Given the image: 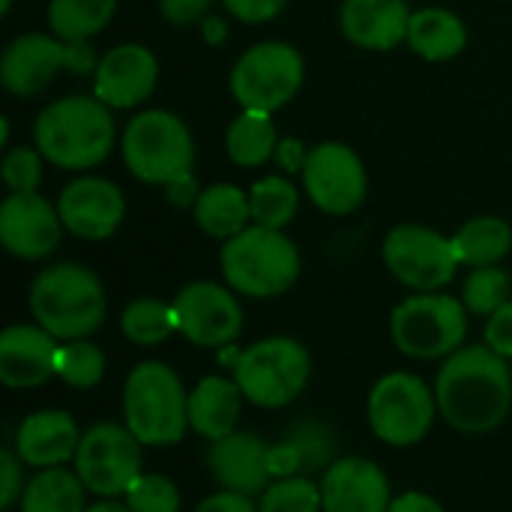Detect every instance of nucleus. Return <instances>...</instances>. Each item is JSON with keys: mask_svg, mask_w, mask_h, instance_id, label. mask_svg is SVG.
I'll return each instance as SVG.
<instances>
[{"mask_svg": "<svg viewBox=\"0 0 512 512\" xmlns=\"http://www.w3.org/2000/svg\"><path fill=\"white\" fill-rule=\"evenodd\" d=\"M435 399L441 417L468 435L498 429L512 405V378L507 357L489 345L459 348L438 372Z\"/></svg>", "mask_w": 512, "mask_h": 512, "instance_id": "f257e3e1", "label": "nucleus"}, {"mask_svg": "<svg viewBox=\"0 0 512 512\" xmlns=\"http://www.w3.org/2000/svg\"><path fill=\"white\" fill-rule=\"evenodd\" d=\"M111 108L96 96H66L51 102L33 126L36 150L57 168L81 171L102 162L114 147Z\"/></svg>", "mask_w": 512, "mask_h": 512, "instance_id": "f03ea898", "label": "nucleus"}, {"mask_svg": "<svg viewBox=\"0 0 512 512\" xmlns=\"http://www.w3.org/2000/svg\"><path fill=\"white\" fill-rule=\"evenodd\" d=\"M105 309L102 282L81 264H54L30 285V312L36 324L63 342L96 333L105 321Z\"/></svg>", "mask_w": 512, "mask_h": 512, "instance_id": "7ed1b4c3", "label": "nucleus"}, {"mask_svg": "<svg viewBox=\"0 0 512 512\" xmlns=\"http://www.w3.org/2000/svg\"><path fill=\"white\" fill-rule=\"evenodd\" d=\"M123 417L144 447L180 444L189 429V393L177 372L159 360L138 363L123 384Z\"/></svg>", "mask_w": 512, "mask_h": 512, "instance_id": "20e7f679", "label": "nucleus"}, {"mask_svg": "<svg viewBox=\"0 0 512 512\" xmlns=\"http://www.w3.org/2000/svg\"><path fill=\"white\" fill-rule=\"evenodd\" d=\"M219 261L225 282L255 300L285 294L300 276L297 246L282 231L264 225H252L225 240Z\"/></svg>", "mask_w": 512, "mask_h": 512, "instance_id": "39448f33", "label": "nucleus"}, {"mask_svg": "<svg viewBox=\"0 0 512 512\" xmlns=\"http://www.w3.org/2000/svg\"><path fill=\"white\" fill-rule=\"evenodd\" d=\"M192 159V132L171 111H141L123 129V162L144 183L171 186L189 174Z\"/></svg>", "mask_w": 512, "mask_h": 512, "instance_id": "423d86ee", "label": "nucleus"}, {"mask_svg": "<svg viewBox=\"0 0 512 512\" xmlns=\"http://www.w3.org/2000/svg\"><path fill=\"white\" fill-rule=\"evenodd\" d=\"M309 351L288 336H270L249 345L234 363V381L258 408H285L309 384Z\"/></svg>", "mask_w": 512, "mask_h": 512, "instance_id": "0eeeda50", "label": "nucleus"}, {"mask_svg": "<svg viewBox=\"0 0 512 512\" xmlns=\"http://www.w3.org/2000/svg\"><path fill=\"white\" fill-rule=\"evenodd\" d=\"M393 342L402 354L417 360L450 357L468 333V312L450 294H414L402 300L390 318Z\"/></svg>", "mask_w": 512, "mask_h": 512, "instance_id": "6e6552de", "label": "nucleus"}, {"mask_svg": "<svg viewBox=\"0 0 512 512\" xmlns=\"http://www.w3.org/2000/svg\"><path fill=\"white\" fill-rule=\"evenodd\" d=\"M438 399L411 372L384 375L369 393V426L390 447L420 444L435 423Z\"/></svg>", "mask_w": 512, "mask_h": 512, "instance_id": "1a4fd4ad", "label": "nucleus"}, {"mask_svg": "<svg viewBox=\"0 0 512 512\" xmlns=\"http://www.w3.org/2000/svg\"><path fill=\"white\" fill-rule=\"evenodd\" d=\"M303 87V57L288 42L252 45L231 72V93L246 111H276Z\"/></svg>", "mask_w": 512, "mask_h": 512, "instance_id": "9d476101", "label": "nucleus"}, {"mask_svg": "<svg viewBox=\"0 0 512 512\" xmlns=\"http://www.w3.org/2000/svg\"><path fill=\"white\" fill-rule=\"evenodd\" d=\"M141 441L117 423H99L81 435L75 453V474L87 486V492L99 498L126 495V489L144 474Z\"/></svg>", "mask_w": 512, "mask_h": 512, "instance_id": "9b49d317", "label": "nucleus"}, {"mask_svg": "<svg viewBox=\"0 0 512 512\" xmlns=\"http://www.w3.org/2000/svg\"><path fill=\"white\" fill-rule=\"evenodd\" d=\"M384 264L402 285L414 288L417 294L450 285L459 267L453 240L426 225L393 228L384 240Z\"/></svg>", "mask_w": 512, "mask_h": 512, "instance_id": "f8f14e48", "label": "nucleus"}, {"mask_svg": "<svg viewBox=\"0 0 512 512\" xmlns=\"http://www.w3.org/2000/svg\"><path fill=\"white\" fill-rule=\"evenodd\" d=\"M303 186L318 210L330 216H348L366 198V168L348 144L324 141L309 150Z\"/></svg>", "mask_w": 512, "mask_h": 512, "instance_id": "ddd939ff", "label": "nucleus"}, {"mask_svg": "<svg viewBox=\"0 0 512 512\" xmlns=\"http://www.w3.org/2000/svg\"><path fill=\"white\" fill-rule=\"evenodd\" d=\"M177 330L198 348H225L243 330L237 297L216 282H192L174 297Z\"/></svg>", "mask_w": 512, "mask_h": 512, "instance_id": "4468645a", "label": "nucleus"}, {"mask_svg": "<svg viewBox=\"0 0 512 512\" xmlns=\"http://www.w3.org/2000/svg\"><path fill=\"white\" fill-rule=\"evenodd\" d=\"M57 213L69 234L81 240H108L123 222L126 201L111 180L78 177L60 192Z\"/></svg>", "mask_w": 512, "mask_h": 512, "instance_id": "2eb2a0df", "label": "nucleus"}, {"mask_svg": "<svg viewBox=\"0 0 512 512\" xmlns=\"http://www.w3.org/2000/svg\"><path fill=\"white\" fill-rule=\"evenodd\" d=\"M60 213L36 192H12L0 204V240L15 258H45L60 243Z\"/></svg>", "mask_w": 512, "mask_h": 512, "instance_id": "dca6fc26", "label": "nucleus"}, {"mask_svg": "<svg viewBox=\"0 0 512 512\" xmlns=\"http://www.w3.org/2000/svg\"><path fill=\"white\" fill-rule=\"evenodd\" d=\"M159 78V63L144 45H117L99 57L93 93L108 108H135L141 105Z\"/></svg>", "mask_w": 512, "mask_h": 512, "instance_id": "f3484780", "label": "nucleus"}, {"mask_svg": "<svg viewBox=\"0 0 512 512\" xmlns=\"http://www.w3.org/2000/svg\"><path fill=\"white\" fill-rule=\"evenodd\" d=\"M324 512H387L390 483L384 471L360 456L336 459L321 480Z\"/></svg>", "mask_w": 512, "mask_h": 512, "instance_id": "a211bd4d", "label": "nucleus"}, {"mask_svg": "<svg viewBox=\"0 0 512 512\" xmlns=\"http://www.w3.org/2000/svg\"><path fill=\"white\" fill-rule=\"evenodd\" d=\"M270 447L252 435V432H231L228 438H219L207 450V468L213 480L225 492L240 495H264L270 486V465H267Z\"/></svg>", "mask_w": 512, "mask_h": 512, "instance_id": "6ab92c4d", "label": "nucleus"}, {"mask_svg": "<svg viewBox=\"0 0 512 512\" xmlns=\"http://www.w3.org/2000/svg\"><path fill=\"white\" fill-rule=\"evenodd\" d=\"M57 339L33 324H12L0 333V381L12 390L42 387L54 375Z\"/></svg>", "mask_w": 512, "mask_h": 512, "instance_id": "aec40b11", "label": "nucleus"}, {"mask_svg": "<svg viewBox=\"0 0 512 512\" xmlns=\"http://www.w3.org/2000/svg\"><path fill=\"white\" fill-rule=\"evenodd\" d=\"M66 66V42L45 33H27L6 45L0 57V81L15 96H33L51 84Z\"/></svg>", "mask_w": 512, "mask_h": 512, "instance_id": "412c9836", "label": "nucleus"}, {"mask_svg": "<svg viewBox=\"0 0 512 512\" xmlns=\"http://www.w3.org/2000/svg\"><path fill=\"white\" fill-rule=\"evenodd\" d=\"M411 15L405 0H345L339 24L348 42L369 51H390L408 39Z\"/></svg>", "mask_w": 512, "mask_h": 512, "instance_id": "4be33fe9", "label": "nucleus"}, {"mask_svg": "<svg viewBox=\"0 0 512 512\" xmlns=\"http://www.w3.org/2000/svg\"><path fill=\"white\" fill-rule=\"evenodd\" d=\"M78 426L66 411H36L15 432V453L30 468H60L75 459Z\"/></svg>", "mask_w": 512, "mask_h": 512, "instance_id": "5701e85b", "label": "nucleus"}, {"mask_svg": "<svg viewBox=\"0 0 512 512\" xmlns=\"http://www.w3.org/2000/svg\"><path fill=\"white\" fill-rule=\"evenodd\" d=\"M240 399L243 390L237 387V381H228L222 375L201 378L198 387L189 393V426L207 441L228 438L231 432H237Z\"/></svg>", "mask_w": 512, "mask_h": 512, "instance_id": "b1692460", "label": "nucleus"}, {"mask_svg": "<svg viewBox=\"0 0 512 512\" xmlns=\"http://www.w3.org/2000/svg\"><path fill=\"white\" fill-rule=\"evenodd\" d=\"M408 45L432 63L441 60H453L456 54L465 51L468 45V30L462 24V18L450 9L441 6H429L411 15L408 24Z\"/></svg>", "mask_w": 512, "mask_h": 512, "instance_id": "393cba45", "label": "nucleus"}, {"mask_svg": "<svg viewBox=\"0 0 512 512\" xmlns=\"http://www.w3.org/2000/svg\"><path fill=\"white\" fill-rule=\"evenodd\" d=\"M252 219L249 195H243L231 183L207 186L195 201V222L204 234L216 240H231L234 234L246 231Z\"/></svg>", "mask_w": 512, "mask_h": 512, "instance_id": "a878e982", "label": "nucleus"}, {"mask_svg": "<svg viewBox=\"0 0 512 512\" xmlns=\"http://www.w3.org/2000/svg\"><path fill=\"white\" fill-rule=\"evenodd\" d=\"M450 240L456 261L468 267H495L512 249L510 225L498 216H477L465 222Z\"/></svg>", "mask_w": 512, "mask_h": 512, "instance_id": "bb28decb", "label": "nucleus"}, {"mask_svg": "<svg viewBox=\"0 0 512 512\" xmlns=\"http://www.w3.org/2000/svg\"><path fill=\"white\" fill-rule=\"evenodd\" d=\"M84 483L66 468H42L21 495V512H84Z\"/></svg>", "mask_w": 512, "mask_h": 512, "instance_id": "cd10ccee", "label": "nucleus"}, {"mask_svg": "<svg viewBox=\"0 0 512 512\" xmlns=\"http://www.w3.org/2000/svg\"><path fill=\"white\" fill-rule=\"evenodd\" d=\"M225 147H228V156L240 168L264 165L276 153V147H279L276 126H273L270 114L267 111H246L243 108V114L228 126Z\"/></svg>", "mask_w": 512, "mask_h": 512, "instance_id": "c85d7f7f", "label": "nucleus"}, {"mask_svg": "<svg viewBox=\"0 0 512 512\" xmlns=\"http://www.w3.org/2000/svg\"><path fill=\"white\" fill-rule=\"evenodd\" d=\"M117 0H51L48 3V24L51 30L69 39H90L111 21Z\"/></svg>", "mask_w": 512, "mask_h": 512, "instance_id": "c756f323", "label": "nucleus"}, {"mask_svg": "<svg viewBox=\"0 0 512 512\" xmlns=\"http://www.w3.org/2000/svg\"><path fill=\"white\" fill-rule=\"evenodd\" d=\"M120 327L126 339L135 345H162L177 330V315H174V306L153 300V297H141L123 309Z\"/></svg>", "mask_w": 512, "mask_h": 512, "instance_id": "7c9ffc66", "label": "nucleus"}, {"mask_svg": "<svg viewBox=\"0 0 512 512\" xmlns=\"http://www.w3.org/2000/svg\"><path fill=\"white\" fill-rule=\"evenodd\" d=\"M297 204H300V195L291 186V180H285V177H264L249 192L252 219H255V225H264V228L282 231L294 219Z\"/></svg>", "mask_w": 512, "mask_h": 512, "instance_id": "2f4dec72", "label": "nucleus"}, {"mask_svg": "<svg viewBox=\"0 0 512 512\" xmlns=\"http://www.w3.org/2000/svg\"><path fill=\"white\" fill-rule=\"evenodd\" d=\"M54 375L75 390H90L105 375V357L87 339H72V342L57 348Z\"/></svg>", "mask_w": 512, "mask_h": 512, "instance_id": "473e14b6", "label": "nucleus"}, {"mask_svg": "<svg viewBox=\"0 0 512 512\" xmlns=\"http://www.w3.org/2000/svg\"><path fill=\"white\" fill-rule=\"evenodd\" d=\"M510 294V276L501 267H474V273L465 282L462 300L465 309L474 315H495Z\"/></svg>", "mask_w": 512, "mask_h": 512, "instance_id": "72a5a7b5", "label": "nucleus"}, {"mask_svg": "<svg viewBox=\"0 0 512 512\" xmlns=\"http://www.w3.org/2000/svg\"><path fill=\"white\" fill-rule=\"evenodd\" d=\"M321 486L306 477L276 480L264 489L258 512H321Z\"/></svg>", "mask_w": 512, "mask_h": 512, "instance_id": "f704fd0d", "label": "nucleus"}, {"mask_svg": "<svg viewBox=\"0 0 512 512\" xmlns=\"http://www.w3.org/2000/svg\"><path fill=\"white\" fill-rule=\"evenodd\" d=\"M126 507L132 512H180V492L162 474H141L126 489Z\"/></svg>", "mask_w": 512, "mask_h": 512, "instance_id": "c9c22d12", "label": "nucleus"}, {"mask_svg": "<svg viewBox=\"0 0 512 512\" xmlns=\"http://www.w3.org/2000/svg\"><path fill=\"white\" fill-rule=\"evenodd\" d=\"M285 441H291L300 450L303 471L315 474V471H327L333 465V438H330V432L321 423L303 420V423L288 429Z\"/></svg>", "mask_w": 512, "mask_h": 512, "instance_id": "e433bc0d", "label": "nucleus"}, {"mask_svg": "<svg viewBox=\"0 0 512 512\" xmlns=\"http://www.w3.org/2000/svg\"><path fill=\"white\" fill-rule=\"evenodd\" d=\"M42 153L30 150V147H15L12 153H6L3 159V183L12 192H36L39 180H42Z\"/></svg>", "mask_w": 512, "mask_h": 512, "instance_id": "4c0bfd02", "label": "nucleus"}, {"mask_svg": "<svg viewBox=\"0 0 512 512\" xmlns=\"http://www.w3.org/2000/svg\"><path fill=\"white\" fill-rule=\"evenodd\" d=\"M21 456L12 453L9 447L0 450V510L9 512L15 501L24 495V477H21Z\"/></svg>", "mask_w": 512, "mask_h": 512, "instance_id": "58836bf2", "label": "nucleus"}, {"mask_svg": "<svg viewBox=\"0 0 512 512\" xmlns=\"http://www.w3.org/2000/svg\"><path fill=\"white\" fill-rule=\"evenodd\" d=\"M222 3L234 18H240L246 24H261V21L276 18L288 0H222Z\"/></svg>", "mask_w": 512, "mask_h": 512, "instance_id": "ea45409f", "label": "nucleus"}, {"mask_svg": "<svg viewBox=\"0 0 512 512\" xmlns=\"http://www.w3.org/2000/svg\"><path fill=\"white\" fill-rule=\"evenodd\" d=\"M486 345L501 357H512V300H507L486 324Z\"/></svg>", "mask_w": 512, "mask_h": 512, "instance_id": "a19ab883", "label": "nucleus"}, {"mask_svg": "<svg viewBox=\"0 0 512 512\" xmlns=\"http://www.w3.org/2000/svg\"><path fill=\"white\" fill-rule=\"evenodd\" d=\"M267 465H270V477L288 480V477H297L303 471V456H300V450L291 441H282V444L270 447Z\"/></svg>", "mask_w": 512, "mask_h": 512, "instance_id": "79ce46f5", "label": "nucleus"}, {"mask_svg": "<svg viewBox=\"0 0 512 512\" xmlns=\"http://www.w3.org/2000/svg\"><path fill=\"white\" fill-rule=\"evenodd\" d=\"M213 0H159V9L162 15L177 24V27H186V24H195L204 18V12L210 9Z\"/></svg>", "mask_w": 512, "mask_h": 512, "instance_id": "37998d69", "label": "nucleus"}, {"mask_svg": "<svg viewBox=\"0 0 512 512\" xmlns=\"http://www.w3.org/2000/svg\"><path fill=\"white\" fill-rule=\"evenodd\" d=\"M99 60H96V51L90 48L87 39H69L66 42V69L75 72V75H87V72H96Z\"/></svg>", "mask_w": 512, "mask_h": 512, "instance_id": "c03bdc74", "label": "nucleus"}, {"mask_svg": "<svg viewBox=\"0 0 512 512\" xmlns=\"http://www.w3.org/2000/svg\"><path fill=\"white\" fill-rule=\"evenodd\" d=\"M195 512H258L249 495H240V492H219V495H210L198 504Z\"/></svg>", "mask_w": 512, "mask_h": 512, "instance_id": "a18cd8bd", "label": "nucleus"}, {"mask_svg": "<svg viewBox=\"0 0 512 512\" xmlns=\"http://www.w3.org/2000/svg\"><path fill=\"white\" fill-rule=\"evenodd\" d=\"M276 159H279V165H282L285 171H300V174H303V165H306V159H309V150L303 147V141L285 138V141H279V147H276Z\"/></svg>", "mask_w": 512, "mask_h": 512, "instance_id": "49530a36", "label": "nucleus"}, {"mask_svg": "<svg viewBox=\"0 0 512 512\" xmlns=\"http://www.w3.org/2000/svg\"><path fill=\"white\" fill-rule=\"evenodd\" d=\"M387 512H444V507L435 498L423 495V492H405L390 504Z\"/></svg>", "mask_w": 512, "mask_h": 512, "instance_id": "de8ad7c7", "label": "nucleus"}, {"mask_svg": "<svg viewBox=\"0 0 512 512\" xmlns=\"http://www.w3.org/2000/svg\"><path fill=\"white\" fill-rule=\"evenodd\" d=\"M198 195H201V192H195V177H192V174H186V177H180V180H174V183L168 186V198H171L177 207H186V204L198 201Z\"/></svg>", "mask_w": 512, "mask_h": 512, "instance_id": "09e8293b", "label": "nucleus"}, {"mask_svg": "<svg viewBox=\"0 0 512 512\" xmlns=\"http://www.w3.org/2000/svg\"><path fill=\"white\" fill-rule=\"evenodd\" d=\"M84 512H132L126 504H120V501H111V498H105V501H99V504H93V507H87Z\"/></svg>", "mask_w": 512, "mask_h": 512, "instance_id": "8fccbe9b", "label": "nucleus"}, {"mask_svg": "<svg viewBox=\"0 0 512 512\" xmlns=\"http://www.w3.org/2000/svg\"><path fill=\"white\" fill-rule=\"evenodd\" d=\"M204 24H207V39H213V36L222 39V36H225V24H222L219 18H207Z\"/></svg>", "mask_w": 512, "mask_h": 512, "instance_id": "3c124183", "label": "nucleus"}, {"mask_svg": "<svg viewBox=\"0 0 512 512\" xmlns=\"http://www.w3.org/2000/svg\"><path fill=\"white\" fill-rule=\"evenodd\" d=\"M9 6H12V0H0V12H3V15L9 12Z\"/></svg>", "mask_w": 512, "mask_h": 512, "instance_id": "603ef678", "label": "nucleus"}]
</instances>
